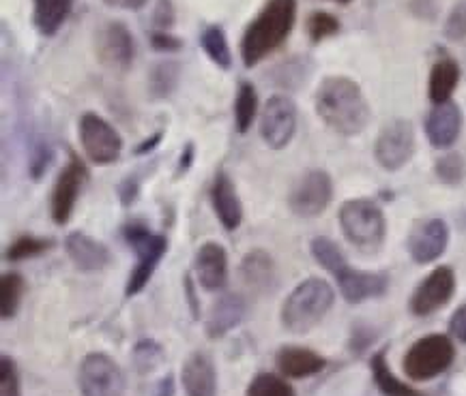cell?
Returning a JSON list of instances; mask_svg holds the SVG:
<instances>
[{
  "label": "cell",
  "mask_w": 466,
  "mask_h": 396,
  "mask_svg": "<svg viewBox=\"0 0 466 396\" xmlns=\"http://www.w3.org/2000/svg\"><path fill=\"white\" fill-rule=\"evenodd\" d=\"M314 104L322 123L344 137L360 135L372 116L360 84L342 75L325 77L316 90Z\"/></svg>",
  "instance_id": "1"
},
{
  "label": "cell",
  "mask_w": 466,
  "mask_h": 396,
  "mask_svg": "<svg viewBox=\"0 0 466 396\" xmlns=\"http://www.w3.org/2000/svg\"><path fill=\"white\" fill-rule=\"evenodd\" d=\"M297 22V0H268L245 28L241 58L245 67H256L290 37Z\"/></svg>",
  "instance_id": "2"
},
{
  "label": "cell",
  "mask_w": 466,
  "mask_h": 396,
  "mask_svg": "<svg viewBox=\"0 0 466 396\" xmlns=\"http://www.w3.org/2000/svg\"><path fill=\"white\" fill-rule=\"evenodd\" d=\"M333 302H336V293L327 281L316 277L306 279L284 300L279 320L290 334H308L325 320Z\"/></svg>",
  "instance_id": "3"
},
{
  "label": "cell",
  "mask_w": 466,
  "mask_h": 396,
  "mask_svg": "<svg viewBox=\"0 0 466 396\" xmlns=\"http://www.w3.org/2000/svg\"><path fill=\"white\" fill-rule=\"evenodd\" d=\"M339 225L346 240L361 253H376L385 243V214L372 200L344 202L339 208Z\"/></svg>",
  "instance_id": "4"
},
{
  "label": "cell",
  "mask_w": 466,
  "mask_h": 396,
  "mask_svg": "<svg viewBox=\"0 0 466 396\" xmlns=\"http://www.w3.org/2000/svg\"><path fill=\"white\" fill-rule=\"evenodd\" d=\"M123 236L127 244L136 253V266L131 270L127 285H125V296L134 298L145 290L148 281L153 279L155 270L159 262L164 260L166 251H168V238L164 233H155L142 223H129L123 230Z\"/></svg>",
  "instance_id": "5"
},
{
  "label": "cell",
  "mask_w": 466,
  "mask_h": 396,
  "mask_svg": "<svg viewBox=\"0 0 466 396\" xmlns=\"http://www.w3.org/2000/svg\"><path fill=\"white\" fill-rule=\"evenodd\" d=\"M456 347L445 334H428L410 345L402 360L404 373L413 381H430L451 367Z\"/></svg>",
  "instance_id": "6"
},
{
  "label": "cell",
  "mask_w": 466,
  "mask_h": 396,
  "mask_svg": "<svg viewBox=\"0 0 466 396\" xmlns=\"http://www.w3.org/2000/svg\"><path fill=\"white\" fill-rule=\"evenodd\" d=\"M77 386L82 396H123L127 380L115 358L104 351H91L77 369Z\"/></svg>",
  "instance_id": "7"
},
{
  "label": "cell",
  "mask_w": 466,
  "mask_h": 396,
  "mask_svg": "<svg viewBox=\"0 0 466 396\" xmlns=\"http://www.w3.org/2000/svg\"><path fill=\"white\" fill-rule=\"evenodd\" d=\"M77 137H80L82 150L88 161L95 165L115 163L123 153L121 134L95 112L82 114L80 123H77Z\"/></svg>",
  "instance_id": "8"
},
{
  "label": "cell",
  "mask_w": 466,
  "mask_h": 396,
  "mask_svg": "<svg viewBox=\"0 0 466 396\" xmlns=\"http://www.w3.org/2000/svg\"><path fill=\"white\" fill-rule=\"evenodd\" d=\"M95 52L104 67L116 74L127 71L136 56V41L127 24L118 20L106 22L95 35Z\"/></svg>",
  "instance_id": "9"
},
{
  "label": "cell",
  "mask_w": 466,
  "mask_h": 396,
  "mask_svg": "<svg viewBox=\"0 0 466 396\" xmlns=\"http://www.w3.org/2000/svg\"><path fill=\"white\" fill-rule=\"evenodd\" d=\"M297 131V105L286 94H273L262 107L260 137L268 148L282 150L290 144Z\"/></svg>",
  "instance_id": "10"
},
{
  "label": "cell",
  "mask_w": 466,
  "mask_h": 396,
  "mask_svg": "<svg viewBox=\"0 0 466 396\" xmlns=\"http://www.w3.org/2000/svg\"><path fill=\"white\" fill-rule=\"evenodd\" d=\"M333 183L331 176L322 170H312L303 173L297 180L289 195V206L297 217L312 219L325 213V208L331 203Z\"/></svg>",
  "instance_id": "11"
},
{
  "label": "cell",
  "mask_w": 466,
  "mask_h": 396,
  "mask_svg": "<svg viewBox=\"0 0 466 396\" xmlns=\"http://www.w3.org/2000/svg\"><path fill=\"white\" fill-rule=\"evenodd\" d=\"M415 154V131L409 120H391L374 144V157L387 172H396Z\"/></svg>",
  "instance_id": "12"
},
{
  "label": "cell",
  "mask_w": 466,
  "mask_h": 396,
  "mask_svg": "<svg viewBox=\"0 0 466 396\" xmlns=\"http://www.w3.org/2000/svg\"><path fill=\"white\" fill-rule=\"evenodd\" d=\"M86 167L74 153L69 154V163L63 167V172L58 173L56 183L52 189V202H50V213L56 225H67L74 208L77 203V197L82 193L86 180Z\"/></svg>",
  "instance_id": "13"
},
{
  "label": "cell",
  "mask_w": 466,
  "mask_h": 396,
  "mask_svg": "<svg viewBox=\"0 0 466 396\" xmlns=\"http://www.w3.org/2000/svg\"><path fill=\"white\" fill-rule=\"evenodd\" d=\"M453 292H456V274H453V270L450 266L434 268L417 287L413 298H410V311L417 317L432 315L450 302Z\"/></svg>",
  "instance_id": "14"
},
{
  "label": "cell",
  "mask_w": 466,
  "mask_h": 396,
  "mask_svg": "<svg viewBox=\"0 0 466 396\" xmlns=\"http://www.w3.org/2000/svg\"><path fill=\"white\" fill-rule=\"evenodd\" d=\"M450 227L443 219L417 221L409 236V253L417 263H430L445 253Z\"/></svg>",
  "instance_id": "15"
},
{
  "label": "cell",
  "mask_w": 466,
  "mask_h": 396,
  "mask_svg": "<svg viewBox=\"0 0 466 396\" xmlns=\"http://www.w3.org/2000/svg\"><path fill=\"white\" fill-rule=\"evenodd\" d=\"M194 274L202 290L219 292L228 285V253L219 243H205L194 255Z\"/></svg>",
  "instance_id": "16"
},
{
  "label": "cell",
  "mask_w": 466,
  "mask_h": 396,
  "mask_svg": "<svg viewBox=\"0 0 466 396\" xmlns=\"http://www.w3.org/2000/svg\"><path fill=\"white\" fill-rule=\"evenodd\" d=\"M181 383L187 396H218V369L207 351H191L181 367Z\"/></svg>",
  "instance_id": "17"
},
{
  "label": "cell",
  "mask_w": 466,
  "mask_h": 396,
  "mask_svg": "<svg viewBox=\"0 0 466 396\" xmlns=\"http://www.w3.org/2000/svg\"><path fill=\"white\" fill-rule=\"evenodd\" d=\"M336 281L344 300L350 304H360L370 298H380L387 292V287H390L387 274L363 272V270H355L350 266H346L342 272H338Z\"/></svg>",
  "instance_id": "18"
},
{
  "label": "cell",
  "mask_w": 466,
  "mask_h": 396,
  "mask_svg": "<svg viewBox=\"0 0 466 396\" xmlns=\"http://www.w3.org/2000/svg\"><path fill=\"white\" fill-rule=\"evenodd\" d=\"M208 197H211L213 213L218 214L219 223L224 225V230L228 232L238 230V225L243 223V203L238 200L237 187L228 173L226 172L215 173Z\"/></svg>",
  "instance_id": "19"
},
{
  "label": "cell",
  "mask_w": 466,
  "mask_h": 396,
  "mask_svg": "<svg viewBox=\"0 0 466 396\" xmlns=\"http://www.w3.org/2000/svg\"><path fill=\"white\" fill-rule=\"evenodd\" d=\"M65 251L80 272H97L112 262L110 249L85 232H74L65 238Z\"/></svg>",
  "instance_id": "20"
},
{
  "label": "cell",
  "mask_w": 466,
  "mask_h": 396,
  "mask_svg": "<svg viewBox=\"0 0 466 396\" xmlns=\"http://www.w3.org/2000/svg\"><path fill=\"white\" fill-rule=\"evenodd\" d=\"M462 127V114L453 101L436 104L426 118V135L434 148H450L456 144Z\"/></svg>",
  "instance_id": "21"
},
{
  "label": "cell",
  "mask_w": 466,
  "mask_h": 396,
  "mask_svg": "<svg viewBox=\"0 0 466 396\" xmlns=\"http://www.w3.org/2000/svg\"><path fill=\"white\" fill-rule=\"evenodd\" d=\"M248 313V302L238 293H224L208 309L205 330L208 339H222L230 330H235Z\"/></svg>",
  "instance_id": "22"
},
{
  "label": "cell",
  "mask_w": 466,
  "mask_h": 396,
  "mask_svg": "<svg viewBox=\"0 0 466 396\" xmlns=\"http://www.w3.org/2000/svg\"><path fill=\"white\" fill-rule=\"evenodd\" d=\"M276 367L279 373L290 380H306V377L320 373L327 367V360L309 347L284 345L276 353Z\"/></svg>",
  "instance_id": "23"
},
{
  "label": "cell",
  "mask_w": 466,
  "mask_h": 396,
  "mask_svg": "<svg viewBox=\"0 0 466 396\" xmlns=\"http://www.w3.org/2000/svg\"><path fill=\"white\" fill-rule=\"evenodd\" d=\"M74 9V0H33V22L41 35L52 37Z\"/></svg>",
  "instance_id": "24"
},
{
  "label": "cell",
  "mask_w": 466,
  "mask_h": 396,
  "mask_svg": "<svg viewBox=\"0 0 466 396\" xmlns=\"http://www.w3.org/2000/svg\"><path fill=\"white\" fill-rule=\"evenodd\" d=\"M273 277H276V263L265 249H254L243 257L241 279L245 285L252 290H267L268 285H273Z\"/></svg>",
  "instance_id": "25"
},
{
  "label": "cell",
  "mask_w": 466,
  "mask_h": 396,
  "mask_svg": "<svg viewBox=\"0 0 466 396\" xmlns=\"http://www.w3.org/2000/svg\"><path fill=\"white\" fill-rule=\"evenodd\" d=\"M460 80V67L456 60L443 58L432 67V74H430V99L432 104H445L450 101L453 90L458 86Z\"/></svg>",
  "instance_id": "26"
},
{
  "label": "cell",
  "mask_w": 466,
  "mask_h": 396,
  "mask_svg": "<svg viewBox=\"0 0 466 396\" xmlns=\"http://www.w3.org/2000/svg\"><path fill=\"white\" fill-rule=\"evenodd\" d=\"M178 80H181V64H178V60H159V63L153 64L151 74H148V94L155 101L168 99L177 90Z\"/></svg>",
  "instance_id": "27"
},
{
  "label": "cell",
  "mask_w": 466,
  "mask_h": 396,
  "mask_svg": "<svg viewBox=\"0 0 466 396\" xmlns=\"http://www.w3.org/2000/svg\"><path fill=\"white\" fill-rule=\"evenodd\" d=\"M370 369H372L376 388H379L385 396H421V392L406 386L404 381H400L398 377L391 373L390 364H387L385 351H379L372 360H370Z\"/></svg>",
  "instance_id": "28"
},
{
  "label": "cell",
  "mask_w": 466,
  "mask_h": 396,
  "mask_svg": "<svg viewBox=\"0 0 466 396\" xmlns=\"http://www.w3.org/2000/svg\"><path fill=\"white\" fill-rule=\"evenodd\" d=\"M26 293V281L20 272H7L0 281V315L5 322L14 320Z\"/></svg>",
  "instance_id": "29"
},
{
  "label": "cell",
  "mask_w": 466,
  "mask_h": 396,
  "mask_svg": "<svg viewBox=\"0 0 466 396\" xmlns=\"http://www.w3.org/2000/svg\"><path fill=\"white\" fill-rule=\"evenodd\" d=\"M256 114H258V94L252 82H241L235 99V124L238 134H248L252 129Z\"/></svg>",
  "instance_id": "30"
},
{
  "label": "cell",
  "mask_w": 466,
  "mask_h": 396,
  "mask_svg": "<svg viewBox=\"0 0 466 396\" xmlns=\"http://www.w3.org/2000/svg\"><path fill=\"white\" fill-rule=\"evenodd\" d=\"M200 47L219 69L232 67V54L222 26H207L200 35Z\"/></svg>",
  "instance_id": "31"
},
{
  "label": "cell",
  "mask_w": 466,
  "mask_h": 396,
  "mask_svg": "<svg viewBox=\"0 0 466 396\" xmlns=\"http://www.w3.org/2000/svg\"><path fill=\"white\" fill-rule=\"evenodd\" d=\"M131 360H134V367L140 375H148L164 364L166 351L155 339H142L134 345Z\"/></svg>",
  "instance_id": "32"
},
{
  "label": "cell",
  "mask_w": 466,
  "mask_h": 396,
  "mask_svg": "<svg viewBox=\"0 0 466 396\" xmlns=\"http://www.w3.org/2000/svg\"><path fill=\"white\" fill-rule=\"evenodd\" d=\"M312 255L314 260L320 263L322 268L329 270V272L336 277L338 272H342V270L349 266V262H346V257L342 251L336 243H333L331 238H325V236H319L312 240Z\"/></svg>",
  "instance_id": "33"
},
{
  "label": "cell",
  "mask_w": 466,
  "mask_h": 396,
  "mask_svg": "<svg viewBox=\"0 0 466 396\" xmlns=\"http://www.w3.org/2000/svg\"><path fill=\"white\" fill-rule=\"evenodd\" d=\"M245 396H297L295 388L276 373H258L249 381Z\"/></svg>",
  "instance_id": "34"
},
{
  "label": "cell",
  "mask_w": 466,
  "mask_h": 396,
  "mask_svg": "<svg viewBox=\"0 0 466 396\" xmlns=\"http://www.w3.org/2000/svg\"><path fill=\"white\" fill-rule=\"evenodd\" d=\"M52 247V240H46V238H37V236H20L15 240V243L9 244L7 257L9 262H24V260H31V257H37L41 253H46L47 249Z\"/></svg>",
  "instance_id": "35"
},
{
  "label": "cell",
  "mask_w": 466,
  "mask_h": 396,
  "mask_svg": "<svg viewBox=\"0 0 466 396\" xmlns=\"http://www.w3.org/2000/svg\"><path fill=\"white\" fill-rule=\"evenodd\" d=\"M338 30H339V22L336 15L325 14V11H316V14L308 17V35L314 44L333 37Z\"/></svg>",
  "instance_id": "36"
},
{
  "label": "cell",
  "mask_w": 466,
  "mask_h": 396,
  "mask_svg": "<svg viewBox=\"0 0 466 396\" xmlns=\"http://www.w3.org/2000/svg\"><path fill=\"white\" fill-rule=\"evenodd\" d=\"M0 396H22V381L15 360L9 353L0 356Z\"/></svg>",
  "instance_id": "37"
},
{
  "label": "cell",
  "mask_w": 466,
  "mask_h": 396,
  "mask_svg": "<svg viewBox=\"0 0 466 396\" xmlns=\"http://www.w3.org/2000/svg\"><path fill=\"white\" fill-rule=\"evenodd\" d=\"M436 176L447 184H458L464 178V159L456 153L445 154L443 159L436 161Z\"/></svg>",
  "instance_id": "38"
},
{
  "label": "cell",
  "mask_w": 466,
  "mask_h": 396,
  "mask_svg": "<svg viewBox=\"0 0 466 396\" xmlns=\"http://www.w3.org/2000/svg\"><path fill=\"white\" fill-rule=\"evenodd\" d=\"M445 37L450 41L466 39V0H460L445 22Z\"/></svg>",
  "instance_id": "39"
},
{
  "label": "cell",
  "mask_w": 466,
  "mask_h": 396,
  "mask_svg": "<svg viewBox=\"0 0 466 396\" xmlns=\"http://www.w3.org/2000/svg\"><path fill=\"white\" fill-rule=\"evenodd\" d=\"M303 82H306V71L301 69V63H295V60H289L276 71V84H279V86L297 88Z\"/></svg>",
  "instance_id": "40"
},
{
  "label": "cell",
  "mask_w": 466,
  "mask_h": 396,
  "mask_svg": "<svg viewBox=\"0 0 466 396\" xmlns=\"http://www.w3.org/2000/svg\"><path fill=\"white\" fill-rule=\"evenodd\" d=\"M175 20H177V14H175V5H172V0H157V5H155V11H153L155 30H168L175 26Z\"/></svg>",
  "instance_id": "41"
},
{
  "label": "cell",
  "mask_w": 466,
  "mask_h": 396,
  "mask_svg": "<svg viewBox=\"0 0 466 396\" xmlns=\"http://www.w3.org/2000/svg\"><path fill=\"white\" fill-rule=\"evenodd\" d=\"M151 47L155 52H178L183 47V41L175 37V35H170L168 30H153Z\"/></svg>",
  "instance_id": "42"
},
{
  "label": "cell",
  "mask_w": 466,
  "mask_h": 396,
  "mask_svg": "<svg viewBox=\"0 0 466 396\" xmlns=\"http://www.w3.org/2000/svg\"><path fill=\"white\" fill-rule=\"evenodd\" d=\"M50 159H52V150L47 146H39L37 150H35L33 161H31V176L35 180L41 178V173L46 172V167H47V163H50Z\"/></svg>",
  "instance_id": "43"
},
{
  "label": "cell",
  "mask_w": 466,
  "mask_h": 396,
  "mask_svg": "<svg viewBox=\"0 0 466 396\" xmlns=\"http://www.w3.org/2000/svg\"><path fill=\"white\" fill-rule=\"evenodd\" d=\"M450 332L453 339L460 341V343H466V304L451 315Z\"/></svg>",
  "instance_id": "44"
},
{
  "label": "cell",
  "mask_w": 466,
  "mask_h": 396,
  "mask_svg": "<svg viewBox=\"0 0 466 396\" xmlns=\"http://www.w3.org/2000/svg\"><path fill=\"white\" fill-rule=\"evenodd\" d=\"M138 191H140V183L136 178H125L121 184H118V195H121V202L123 206H131V203L136 202V197H138Z\"/></svg>",
  "instance_id": "45"
},
{
  "label": "cell",
  "mask_w": 466,
  "mask_h": 396,
  "mask_svg": "<svg viewBox=\"0 0 466 396\" xmlns=\"http://www.w3.org/2000/svg\"><path fill=\"white\" fill-rule=\"evenodd\" d=\"M194 157H196V148H194V144H185V148H183V153H181V157H178V165H177V173H175V178H181V176H185V173L189 172V167H191V163H194Z\"/></svg>",
  "instance_id": "46"
},
{
  "label": "cell",
  "mask_w": 466,
  "mask_h": 396,
  "mask_svg": "<svg viewBox=\"0 0 466 396\" xmlns=\"http://www.w3.org/2000/svg\"><path fill=\"white\" fill-rule=\"evenodd\" d=\"M175 375H166L161 377V380L157 381V386H155V394L153 396H175Z\"/></svg>",
  "instance_id": "47"
},
{
  "label": "cell",
  "mask_w": 466,
  "mask_h": 396,
  "mask_svg": "<svg viewBox=\"0 0 466 396\" xmlns=\"http://www.w3.org/2000/svg\"><path fill=\"white\" fill-rule=\"evenodd\" d=\"M185 293H187V298H189V307H191V315L196 317V320H198L200 317V307H198V298H196V293H194V281H191V274H185Z\"/></svg>",
  "instance_id": "48"
},
{
  "label": "cell",
  "mask_w": 466,
  "mask_h": 396,
  "mask_svg": "<svg viewBox=\"0 0 466 396\" xmlns=\"http://www.w3.org/2000/svg\"><path fill=\"white\" fill-rule=\"evenodd\" d=\"M107 7H116V9H127V11H140L148 0H104Z\"/></svg>",
  "instance_id": "49"
},
{
  "label": "cell",
  "mask_w": 466,
  "mask_h": 396,
  "mask_svg": "<svg viewBox=\"0 0 466 396\" xmlns=\"http://www.w3.org/2000/svg\"><path fill=\"white\" fill-rule=\"evenodd\" d=\"M161 137H164V134H161V131H157V134H155V135L151 137V140L142 142L140 146L134 150V154H138V157H142V154H148V153H151V150L161 142Z\"/></svg>",
  "instance_id": "50"
},
{
  "label": "cell",
  "mask_w": 466,
  "mask_h": 396,
  "mask_svg": "<svg viewBox=\"0 0 466 396\" xmlns=\"http://www.w3.org/2000/svg\"><path fill=\"white\" fill-rule=\"evenodd\" d=\"M333 3H339V5H346V3H350V0H333Z\"/></svg>",
  "instance_id": "51"
}]
</instances>
